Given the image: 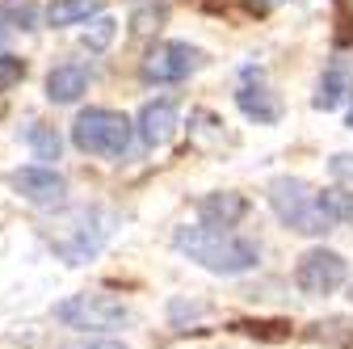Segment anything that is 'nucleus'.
I'll use <instances>...</instances> for the list:
<instances>
[{
	"instance_id": "1",
	"label": "nucleus",
	"mask_w": 353,
	"mask_h": 349,
	"mask_svg": "<svg viewBox=\"0 0 353 349\" xmlns=\"http://www.w3.org/2000/svg\"><path fill=\"white\" fill-rule=\"evenodd\" d=\"M172 248L185 252L194 266L210 270V274H248L256 270V244L236 236L232 228H219V223H194V228H176L172 232Z\"/></svg>"
},
{
	"instance_id": "2",
	"label": "nucleus",
	"mask_w": 353,
	"mask_h": 349,
	"mask_svg": "<svg viewBox=\"0 0 353 349\" xmlns=\"http://www.w3.org/2000/svg\"><path fill=\"white\" fill-rule=\"evenodd\" d=\"M265 198H270L278 219L290 232H299V236H324V232L336 228L324 215V206H320V190L307 186L303 177H274L270 186H265Z\"/></svg>"
},
{
	"instance_id": "3",
	"label": "nucleus",
	"mask_w": 353,
	"mask_h": 349,
	"mask_svg": "<svg viewBox=\"0 0 353 349\" xmlns=\"http://www.w3.org/2000/svg\"><path fill=\"white\" fill-rule=\"evenodd\" d=\"M51 248L68 261V266H84V261H93L105 240H110V219L97 210V206H80V210H68L51 223L47 232Z\"/></svg>"
},
{
	"instance_id": "4",
	"label": "nucleus",
	"mask_w": 353,
	"mask_h": 349,
	"mask_svg": "<svg viewBox=\"0 0 353 349\" xmlns=\"http://www.w3.org/2000/svg\"><path fill=\"white\" fill-rule=\"evenodd\" d=\"M130 135H135V122L118 110H105V106H88L72 122V143L88 156H105V160L126 156Z\"/></svg>"
},
{
	"instance_id": "5",
	"label": "nucleus",
	"mask_w": 353,
	"mask_h": 349,
	"mask_svg": "<svg viewBox=\"0 0 353 349\" xmlns=\"http://www.w3.org/2000/svg\"><path fill=\"white\" fill-rule=\"evenodd\" d=\"M55 320L63 328H80V332H105V328L130 324V308L114 295H88L84 290V295H72V299L59 303Z\"/></svg>"
},
{
	"instance_id": "6",
	"label": "nucleus",
	"mask_w": 353,
	"mask_h": 349,
	"mask_svg": "<svg viewBox=\"0 0 353 349\" xmlns=\"http://www.w3.org/2000/svg\"><path fill=\"white\" fill-rule=\"evenodd\" d=\"M349 282V261L336 248H307L294 266V286L312 299H324Z\"/></svg>"
},
{
	"instance_id": "7",
	"label": "nucleus",
	"mask_w": 353,
	"mask_h": 349,
	"mask_svg": "<svg viewBox=\"0 0 353 349\" xmlns=\"http://www.w3.org/2000/svg\"><path fill=\"white\" fill-rule=\"evenodd\" d=\"M202 63V51L190 47V42H156L143 59V76L156 80V84H176L185 80L194 68Z\"/></svg>"
},
{
	"instance_id": "8",
	"label": "nucleus",
	"mask_w": 353,
	"mask_h": 349,
	"mask_svg": "<svg viewBox=\"0 0 353 349\" xmlns=\"http://www.w3.org/2000/svg\"><path fill=\"white\" fill-rule=\"evenodd\" d=\"M9 181H13V190H17L26 202H34V206H63V198H68V181L59 177L55 168L30 164V168H17Z\"/></svg>"
},
{
	"instance_id": "9",
	"label": "nucleus",
	"mask_w": 353,
	"mask_h": 349,
	"mask_svg": "<svg viewBox=\"0 0 353 349\" xmlns=\"http://www.w3.org/2000/svg\"><path fill=\"white\" fill-rule=\"evenodd\" d=\"M176 122H181V114H176V101L160 97V101H148V106L139 110L135 130H139V139H143L148 148H164V143L176 135Z\"/></svg>"
},
{
	"instance_id": "10",
	"label": "nucleus",
	"mask_w": 353,
	"mask_h": 349,
	"mask_svg": "<svg viewBox=\"0 0 353 349\" xmlns=\"http://www.w3.org/2000/svg\"><path fill=\"white\" fill-rule=\"evenodd\" d=\"M236 106L252 122H278L282 118V101H278V93L270 89V84H252V80L240 84V89H236Z\"/></svg>"
},
{
	"instance_id": "11",
	"label": "nucleus",
	"mask_w": 353,
	"mask_h": 349,
	"mask_svg": "<svg viewBox=\"0 0 353 349\" xmlns=\"http://www.w3.org/2000/svg\"><path fill=\"white\" fill-rule=\"evenodd\" d=\"M84 89H88V72H84L80 63H59V68L47 72V97H51L55 106H72V101H80Z\"/></svg>"
},
{
	"instance_id": "12",
	"label": "nucleus",
	"mask_w": 353,
	"mask_h": 349,
	"mask_svg": "<svg viewBox=\"0 0 353 349\" xmlns=\"http://www.w3.org/2000/svg\"><path fill=\"white\" fill-rule=\"evenodd\" d=\"M198 210H202V223H219V228H232V223H240L244 215H248V202H244L240 194L223 190V194H206V198L198 202Z\"/></svg>"
},
{
	"instance_id": "13",
	"label": "nucleus",
	"mask_w": 353,
	"mask_h": 349,
	"mask_svg": "<svg viewBox=\"0 0 353 349\" xmlns=\"http://www.w3.org/2000/svg\"><path fill=\"white\" fill-rule=\"evenodd\" d=\"M349 97H353V76H349L345 68H328V72L320 76V84H316V97H312V106L328 114V110H341Z\"/></svg>"
},
{
	"instance_id": "14",
	"label": "nucleus",
	"mask_w": 353,
	"mask_h": 349,
	"mask_svg": "<svg viewBox=\"0 0 353 349\" xmlns=\"http://www.w3.org/2000/svg\"><path fill=\"white\" fill-rule=\"evenodd\" d=\"M105 0H55L51 5V26H72V21H88L101 13Z\"/></svg>"
},
{
	"instance_id": "15",
	"label": "nucleus",
	"mask_w": 353,
	"mask_h": 349,
	"mask_svg": "<svg viewBox=\"0 0 353 349\" xmlns=\"http://www.w3.org/2000/svg\"><path fill=\"white\" fill-rule=\"evenodd\" d=\"M26 139H30V148H34V156H38V160H59V152H63L59 130H55V126H47V122H34V126L26 130Z\"/></svg>"
},
{
	"instance_id": "16",
	"label": "nucleus",
	"mask_w": 353,
	"mask_h": 349,
	"mask_svg": "<svg viewBox=\"0 0 353 349\" xmlns=\"http://www.w3.org/2000/svg\"><path fill=\"white\" fill-rule=\"evenodd\" d=\"M168 9L160 5V0H143V5H135V13H130V30H135L139 38H152L160 26H164Z\"/></svg>"
},
{
	"instance_id": "17",
	"label": "nucleus",
	"mask_w": 353,
	"mask_h": 349,
	"mask_svg": "<svg viewBox=\"0 0 353 349\" xmlns=\"http://www.w3.org/2000/svg\"><path fill=\"white\" fill-rule=\"evenodd\" d=\"M320 206H324V215L332 223H353V194L349 190H341V186L320 190Z\"/></svg>"
},
{
	"instance_id": "18",
	"label": "nucleus",
	"mask_w": 353,
	"mask_h": 349,
	"mask_svg": "<svg viewBox=\"0 0 353 349\" xmlns=\"http://www.w3.org/2000/svg\"><path fill=\"white\" fill-rule=\"evenodd\" d=\"M114 34H118V21L114 17H93V21H88V30L80 34V47L84 51H105L110 42H114Z\"/></svg>"
},
{
	"instance_id": "19",
	"label": "nucleus",
	"mask_w": 353,
	"mask_h": 349,
	"mask_svg": "<svg viewBox=\"0 0 353 349\" xmlns=\"http://www.w3.org/2000/svg\"><path fill=\"white\" fill-rule=\"evenodd\" d=\"M0 13H5L17 30H34L38 26V5H34V0H5V9H0Z\"/></svg>"
},
{
	"instance_id": "20",
	"label": "nucleus",
	"mask_w": 353,
	"mask_h": 349,
	"mask_svg": "<svg viewBox=\"0 0 353 349\" xmlns=\"http://www.w3.org/2000/svg\"><path fill=\"white\" fill-rule=\"evenodd\" d=\"M21 76H26V59H17V55H0V93H9L13 84H21Z\"/></svg>"
},
{
	"instance_id": "21",
	"label": "nucleus",
	"mask_w": 353,
	"mask_h": 349,
	"mask_svg": "<svg viewBox=\"0 0 353 349\" xmlns=\"http://www.w3.org/2000/svg\"><path fill=\"white\" fill-rule=\"evenodd\" d=\"M278 5H286V0H244V9H248V13H256V17H265V13H274Z\"/></svg>"
},
{
	"instance_id": "22",
	"label": "nucleus",
	"mask_w": 353,
	"mask_h": 349,
	"mask_svg": "<svg viewBox=\"0 0 353 349\" xmlns=\"http://www.w3.org/2000/svg\"><path fill=\"white\" fill-rule=\"evenodd\" d=\"M332 172H336V177H353V156L349 152H336L332 156Z\"/></svg>"
},
{
	"instance_id": "23",
	"label": "nucleus",
	"mask_w": 353,
	"mask_h": 349,
	"mask_svg": "<svg viewBox=\"0 0 353 349\" xmlns=\"http://www.w3.org/2000/svg\"><path fill=\"white\" fill-rule=\"evenodd\" d=\"M72 349H126L122 341H84V345H72Z\"/></svg>"
},
{
	"instance_id": "24",
	"label": "nucleus",
	"mask_w": 353,
	"mask_h": 349,
	"mask_svg": "<svg viewBox=\"0 0 353 349\" xmlns=\"http://www.w3.org/2000/svg\"><path fill=\"white\" fill-rule=\"evenodd\" d=\"M345 126H349V130H353V110H349V118H345Z\"/></svg>"
},
{
	"instance_id": "25",
	"label": "nucleus",
	"mask_w": 353,
	"mask_h": 349,
	"mask_svg": "<svg viewBox=\"0 0 353 349\" xmlns=\"http://www.w3.org/2000/svg\"><path fill=\"white\" fill-rule=\"evenodd\" d=\"M341 5H345V9H349V13H353V0H341Z\"/></svg>"
}]
</instances>
